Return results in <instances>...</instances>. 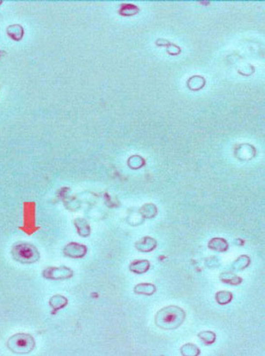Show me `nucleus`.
Masks as SVG:
<instances>
[{
  "instance_id": "f257e3e1",
  "label": "nucleus",
  "mask_w": 265,
  "mask_h": 356,
  "mask_svg": "<svg viewBox=\"0 0 265 356\" xmlns=\"http://www.w3.org/2000/svg\"><path fill=\"white\" fill-rule=\"evenodd\" d=\"M12 253L14 258L21 263H34L39 259V253L36 247L28 243L15 244Z\"/></svg>"
}]
</instances>
